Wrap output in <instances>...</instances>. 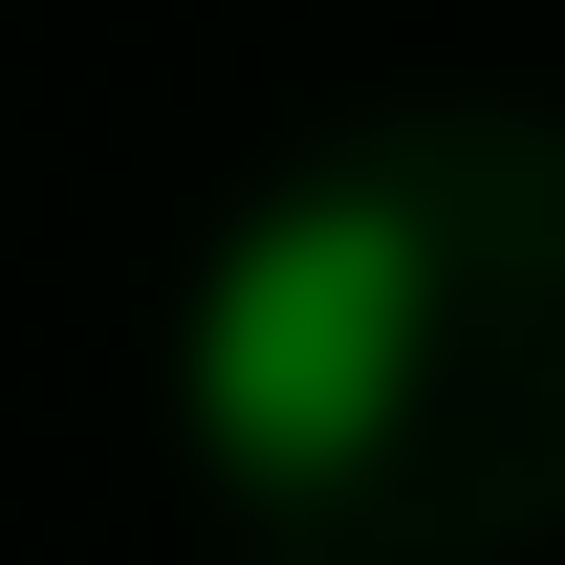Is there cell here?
<instances>
[{
    "instance_id": "obj_1",
    "label": "cell",
    "mask_w": 565,
    "mask_h": 565,
    "mask_svg": "<svg viewBox=\"0 0 565 565\" xmlns=\"http://www.w3.org/2000/svg\"><path fill=\"white\" fill-rule=\"evenodd\" d=\"M414 349H435V239L392 196H282L196 282V435L262 500L349 479L370 435H392V392H414Z\"/></svg>"
}]
</instances>
